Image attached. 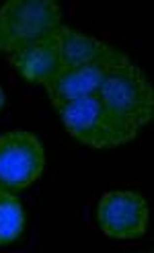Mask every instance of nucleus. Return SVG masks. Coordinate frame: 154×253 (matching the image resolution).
<instances>
[{
	"mask_svg": "<svg viewBox=\"0 0 154 253\" xmlns=\"http://www.w3.org/2000/svg\"><path fill=\"white\" fill-rule=\"evenodd\" d=\"M54 109L60 113L66 132L93 148H115L138 136L113 116L97 93L64 101Z\"/></svg>",
	"mask_w": 154,
	"mask_h": 253,
	"instance_id": "f257e3e1",
	"label": "nucleus"
},
{
	"mask_svg": "<svg viewBox=\"0 0 154 253\" xmlns=\"http://www.w3.org/2000/svg\"><path fill=\"white\" fill-rule=\"evenodd\" d=\"M62 27L56 0H8L0 6V52L15 54L54 37Z\"/></svg>",
	"mask_w": 154,
	"mask_h": 253,
	"instance_id": "f03ea898",
	"label": "nucleus"
},
{
	"mask_svg": "<svg viewBox=\"0 0 154 253\" xmlns=\"http://www.w3.org/2000/svg\"><path fill=\"white\" fill-rule=\"evenodd\" d=\"M97 95L107 109L136 134L152 122L154 91L146 74L136 64H125L113 70L103 81Z\"/></svg>",
	"mask_w": 154,
	"mask_h": 253,
	"instance_id": "7ed1b4c3",
	"label": "nucleus"
},
{
	"mask_svg": "<svg viewBox=\"0 0 154 253\" xmlns=\"http://www.w3.org/2000/svg\"><path fill=\"white\" fill-rule=\"evenodd\" d=\"M45 171V148L33 132L0 134V192L19 194Z\"/></svg>",
	"mask_w": 154,
	"mask_h": 253,
	"instance_id": "20e7f679",
	"label": "nucleus"
},
{
	"mask_svg": "<svg viewBox=\"0 0 154 253\" xmlns=\"http://www.w3.org/2000/svg\"><path fill=\"white\" fill-rule=\"evenodd\" d=\"M95 218L105 237L132 241L146 235L150 206L148 200L134 189H109L97 202Z\"/></svg>",
	"mask_w": 154,
	"mask_h": 253,
	"instance_id": "39448f33",
	"label": "nucleus"
},
{
	"mask_svg": "<svg viewBox=\"0 0 154 253\" xmlns=\"http://www.w3.org/2000/svg\"><path fill=\"white\" fill-rule=\"evenodd\" d=\"M130 62L132 60L127 58L123 52L113 47L107 56H103L95 62L62 70L56 81L45 84L51 105L56 107V105L64 103V101L78 99V97H84V95H95L99 91V86L103 84V81H105L113 70L130 64Z\"/></svg>",
	"mask_w": 154,
	"mask_h": 253,
	"instance_id": "423d86ee",
	"label": "nucleus"
},
{
	"mask_svg": "<svg viewBox=\"0 0 154 253\" xmlns=\"http://www.w3.org/2000/svg\"><path fill=\"white\" fill-rule=\"evenodd\" d=\"M10 66L17 70L21 79L33 84H49L58 79L62 72V60H60V43L58 37L31 43L27 47L8 56Z\"/></svg>",
	"mask_w": 154,
	"mask_h": 253,
	"instance_id": "0eeeda50",
	"label": "nucleus"
},
{
	"mask_svg": "<svg viewBox=\"0 0 154 253\" xmlns=\"http://www.w3.org/2000/svg\"><path fill=\"white\" fill-rule=\"evenodd\" d=\"M56 37H58V43H60L62 70L95 62L103 56H107L113 49V45L99 40V37L84 35L80 31L72 29V27H64V25L56 33Z\"/></svg>",
	"mask_w": 154,
	"mask_h": 253,
	"instance_id": "6e6552de",
	"label": "nucleus"
},
{
	"mask_svg": "<svg viewBox=\"0 0 154 253\" xmlns=\"http://www.w3.org/2000/svg\"><path fill=\"white\" fill-rule=\"evenodd\" d=\"M25 229V210L17 194L0 192V247L15 243Z\"/></svg>",
	"mask_w": 154,
	"mask_h": 253,
	"instance_id": "1a4fd4ad",
	"label": "nucleus"
},
{
	"mask_svg": "<svg viewBox=\"0 0 154 253\" xmlns=\"http://www.w3.org/2000/svg\"><path fill=\"white\" fill-rule=\"evenodd\" d=\"M4 101H6V95H4V91H2V86H0V109L4 107Z\"/></svg>",
	"mask_w": 154,
	"mask_h": 253,
	"instance_id": "9d476101",
	"label": "nucleus"
}]
</instances>
